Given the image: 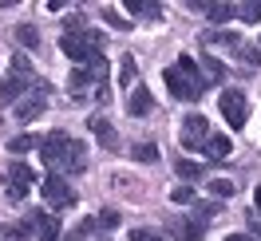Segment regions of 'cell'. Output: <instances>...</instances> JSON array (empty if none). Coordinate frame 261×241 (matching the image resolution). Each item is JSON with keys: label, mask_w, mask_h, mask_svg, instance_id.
<instances>
[{"label": "cell", "mask_w": 261, "mask_h": 241, "mask_svg": "<svg viewBox=\"0 0 261 241\" xmlns=\"http://www.w3.org/2000/svg\"><path fill=\"white\" fill-rule=\"evenodd\" d=\"M163 79H166V91L174 99H182V103H194V99H202V91H206L202 67H198V60H190V56H178V64L166 67Z\"/></svg>", "instance_id": "obj_1"}, {"label": "cell", "mask_w": 261, "mask_h": 241, "mask_svg": "<svg viewBox=\"0 0 261 241\" xmlns=\"http://www.w3.org/2000/svg\"><path fill=\"white\" fill-rule=\"evenodd\" d=\"M71 143H75V139H71L67 130H51V135H44V139H40V154H44V162H48L56 174L64 170V162H67V150H71Z\"/></svg>", "instance_id": "obj_2"}, {"label": "cell", "mask_w": 261, "mask_h": 241, "mask_svg": "<svg viewBox=\"0 0 261 241\" xmlns=\"http://www.w3.org/2000/svg\"><path fill=\"white\" fill-rule=\"evenodd\" d=\"M44 202L51 209H71L75 206V190H71V182L64 174H48L44 178Z\"/></svg>", "instance_id": "obj_3"}, {"label": "cell", "mask_w": 261, "mask_h": 241, "mask_svg": "<svg viewBox=\"0 0 261 241\" xmlns=\"http://www.w3.org/2000/svg\"><path fill=\"white\" fill-rule=\"evenodd\" d=\"M218 107H222V115H226V123L233 130L245 127V119H249V103H245L242 91H233V87H226L222 95H218Z\"/></svg>", "instance_id": "obj_4"}, {"label": "cell", "mask_w": 261, "mask_h": 241, "mask_svg": "<svg viewBox=\"0 0 261 241\" xmlns=\"http://www.w3.org/2000/svg\"><path fill=\"white\" fill-rule=\"evenodd\" d=\"M20 225H24L28 233H36V241H60V222H56V213L32 209V213H28Z\"/></svg>", "instance_id": "obj_5"}, {"label": "cell", "mask_w": 261, "mask_h": 241, "mask_svg": "<svg viewBox=\"0 0 261 241\" xmlns=\"http://www.w3.org/2000/svg\"><path fill=\"white\" fill-rule=\"evenodd\" d=\"M210 139V119L206 115H186L182 119V146L186 150H202Z\"/></svg>", "instance_id": "obj_6"}, {"label": "cell", "mask_w": 261, "mask_h": 241, "mask_svg": "<svg viewBox=\"0 0 261 241\" xmlns=\"http://www.w3.org/2000/svg\"><path fill=\"white\" fill-rule=\"evenodd\" d=\"M44 107H48V83H40V87H32L28 95L16 103V119L20 123H32L36 115H44Z\"/></svg>", "instance_id": "obj_7"}, {"label": "cell", "mask_w": 261, "mask_h": 241, "mask_svg": "<svg viewBox=\"0 0 261 241\" xmlns=\"http://www.w3.org/2000/svg\"><path fill=\"white\" fill-rule=\"evenodd\" d=\"M32 87H40V79H24L16 71H8V79L0 83V103H20Z\"/></svg>", "instance_id": "obj_8"}, {"label": "cell", "mask_w": 261, "mask_h": 241, "mask_svg": "<svg viewBox=\"0 0 261 241\" xmlns=\"http://www.w3.org/2000/svg\"><path fill=\"white\" fill-rule=\"evenodd\" d=\"M166 233H170L174 241H202L206 225L194 222V218H170V222H166Z\"/></svg>", "instance_id": "obj_9"}, {"label": "cell", "mask_w": 261, "mask_h": 241, "mask_svg": "<svg viewBox=\"0 0 261 241\" xmlns=\"http://www.w3.org/2000/svg\"><path fill=\"white\" fill-rule=\"evenodd\" d=\"M87 127H91V135L99 139V146H107V150H119V135H115V127L103 119V115H91L87 119Z\"/></svg>", "instance_id": "obj_10"}, {"label": "cell", "mask_w": 261, "mask_h": 241, "mask_svg": "<svg viewBox=\"0 0 261 241\" xmlns=\"http://www.w3.org/2000/svg\"><path fill=\"white\" fill-rule=\"evenodd\" d=\"M127 111L135 115V119H143V115L154 111V99H150V91L139 83V87H130V95H127Z\"/></svg>", "instance_id": "obj_11"}, {"label": "cell", "mask_w": 261, "mask_h": 241, "mask_svg": "<svg viewBox=\"0 0 261 241\" xmlns=\"http://www.w3.org/2000/svg\"><path fill=\"white\" fill-rule=\"evenodd\" d=\"M202 44H210V48H242V36L238 32H222V28H210V32H202Z\"/></svg>", "instance_id": "obj_12"}, {"label": "cell", "mask_w": 261, "mask_h": 241, "mask_svg": "<svg viewBox=\"0 0 261 241\" xmlns=\"http://www.w3.org/2000/svg\"><path fill=\"white\" fill-rule=\"evenodd\" d=\"M87 170V146L75 139L71 143V150H67V162H64V174H83Z\"/></svg>", "instance_id": "obj_13"}, {"label": "cell", "mask_w": 261, "mask_h": 241, "mask_svg": "<svg viewBox=\"0 0 261 241\" xmlns=\"http://www.w3.org/2000/svg\"><path fill=\"white\" fill-rule=\"evenodd\" d=\"M202 154H206V158H214V162H222L229 154V139L226 135H210V139H206V146H202Z\"/></svg>", "instance_id": "obj_14"}, {"label": "cell", "mask_w": 261, "mask_h": 241, "mask_svg": "<svg viewBox=\"0 0 261 241\" xmlns=\"http://www.w3.org/2000/svg\"><path fill=\"white\" fill-rule=\"evenodd\" d=\"M127 12L130 16H143V20H159L163 16V8L150 4V0H127Z\"/></svg>", "instance_id": "obj_15"}, {"label": "cell", "mask_w": 261, "mask_h": 241, "mask_svg": "<svg viewBox=\"0 0 261 241\" xmlns=\"http://www.w3.org/2000/svg\"><path fill=\"white\" fill-rule=\"evenodd\" d=\"M202 16L214 20V24H226V20L238 16V8H233V4H206V8H202Z\"/></svg>", "instance_id": "obj_16"}, {"label": "cell", "mask_w": 261, "mask_h": 241, "mask_svg": "<svg viewBox=\"0 0 261 241\" xmlns=\"http://www.w3.org/2000/svg\"><path fill=\"white\" fill-rule=\"evenodd\" d=\"M202 79H206V87H210V83H222L226 79V67L218 64L214 56H202Z\"/></svg>", "instance_id": "obj_17"}, {"label": "cell", "mask_w": 261, "mask_h": 241, "mask_svg": "<svg viewBox=\"0 0 261 241\" xmlns=\"http://www.w3.org/2000/svg\"><path fill=\"white\" fill-rule=\"evenodd\" d=\"M12 36H16L20 48H28V51L40 48V32H36V24H16V32H12Z\"/></svg>", "instance_id": "obj_18"}, {"label": "cell", "mask_w": 261, "mask_h": 241, "mask_svg": "<svg viewBox=\"0 0 261 241\" xmlns=\"http://www.w3.org/2000/svg\"><path fill=\"white\" fill-rule=\"evenodd\" d=\"M8 182H16V186H32L36 174L24 166V162H12V166H8Z\"/></svg>", "instance_id": "obj_19"}, {"label": "cell", "mask_w": 261, "mask_h": 241, "mask_svg": "<svg viewBox=\"0 0 261 241\" xmlns=\"http://www.w3.org/2000/svg\"><path fill=\"white\" fill-rule=\"evenodd\" d=\"M8 150H12V154H28V150H40V139H36V135H16V139L8 143Z\"/></svg>", "instance_id": "obj_20"}, {"label": "cell", "mask_w": 261, "mask_h": 241, "mask_svg": "<svg viewBox=\"0 0 261 241\" xmlns=\"http://www.w3.org/2000/svg\"><path fill=\"white\" fill-rule=\"evenodd\" d=\"M218 213H222V206H218V202H194V213H190V218L206 225L210 218H218Z\"/></svg>", "instance_id": "obj_21"}, {"label": "cell", "mask_w": 261, "mask_h": 241, "mask_svg": "<svg viewBox=\"0 0 261 241\" xmlns=\"http://www.w3.org/2000/svg\"><path fill=\"white\" fill-rule=\"evenodd\" d=\"M174 174L186 178V182H194V178H202V166H198V162H190V158H178V162H174Z\"/></svg>", "instance_id": "obj_22"}, {"label": "cell", "mask_w": 261, "mask_h": 241, "mask_svg": "<svg viewBox=\"0 0 261 241\" xmlns=\"http://www.w3.org/2000/svg\"><path fill=\"white\" fill-rule=\"evenodd\" d=\"M103 20H107V24H111L115 32H130V20L123 16V12H119V8H103Z\"/></svg>", "instance_id": "obj_23"}, {"label": "cell", "mask_w": 261, "mask_h": 241, "mask_svg": "<svg viewBox=\"0 0 261 241\" xmlns=\"http://www.w3.org/2000/svg\"><path fill=\"white\" fill-rule=\"evenodd\" d=\"M238 16L245 24H261V0H249V4H238Z\"/></svg>", "instance_id": "obj_24"}, {"label": "cell", "mask_w": 261, "mask_h": 241, "mask_svg": "<svg viewBox=\"0 0 261 241\" xmlns=\"http://www.w3.org/2000/svg\"><path fill=\"white\" fill-rule=\"evenodd\" d=\"M210 194H214V198H233L238 186H233L229 178H210Z\"/></svg>", "instance_id": "obj_25"}, {"label": "cell", "mask_w": 261, "mask_h": 241, "mask_svg": "<svg viewBox=\"0 0 261 241\" xmlns=\"http://www.w3.org/2000/svg\"><path fill=\"white\" fill-rule=\"evenodd\" d=\"M12 71H16V75H24V79H36V71H32V60H28L24 51H16V56H12Z\"/></svg>", "instance_id": "obj_26"}, {"label": "cell", "mask_w": 261, "mask_h": 241, "mask_svg": "<svg viewBox=\"0 0 261 241\" xmlns=\"http://www.w3.org/2000/svg\"><path fill=\"white\" fill-rule=\"evenodd\" d=\"M130 154H135L139 162H147V166H150V162H159V146H154V143H139Z\"/></svg>", "instance_id": "obj_27"}, {"label": "cell", "mask_w": 261, "mask_h": 241, "mask_svg": "<svg viewBox=\"0 0 261 241\" xmlns=\"http://www.w3.org/2000/svg\"><path fill=\"white\" fill-rule=\"evenodd\" d=\"M119 83H123V87L135 83V56H123V60H119Z\"/></svg>", "instance_id": "obj_28"}, {"label": "cell", "mask_w": 261, "mask_h": 241, "mask_svg": "<svg viewBox=\"0 0 261 241\" xmlns=\"http://www.w3.org/2000/svg\"><path fill=\"white\" fill-rule=\"evenodd\" d=\"M95 229H99V222H95V218H87V222H80L75 229H71V237H67V241H87Z\"/></svg>", "instance_id": "obj_29"}, {"label": "cell", "mask_w": 261, "mask_h": 241, "mask_svg": "<svg viewBox=\"0 0 261 241\" xmlns=\"http://www.w3.org/2000/svg\"><path fill=\"white\" fill-rule=\"evenodd\" d=\"M170 202H178V206H194L198 198H194L190 186H174V190H170Z\"/></svg>", "instance_id": "obj_30"}, {"label": "cell", "mask_w": 261, "mask_h": 241, "mask_svg": "<svg viewBox=\"0 0 261 241\" xmlns=\"http://www.w3.org/2000/svg\"><path fill=\"white\" fill-rule=\"evenodd\" d=\"M95 222H99V229H115V225L123 222V218H119V209H99Z\"/></svg>", "instance_id": "obj_31"}, {"label": "cell", "mask_w": 261, "mask_h": 241, "mask_svg": "<svg viewBox=\"0 0 261 241\" xmlns=\"http://www.w3.org/2000/svg\"><path fill=\"white\" fill-rule=\"evenodd\" d=\"M238 56H242V64H249V67L261 64V48H245V44H242V48H238Z\"/></svg>", "instance_id": "obj_32"}, {"label": "cell", "mask_w": 261, "mask_h": 241, "mask_svg": "<svg viewBox=\"0 0 261 241\" xmlns=\"http://www.w3.org/2000/svg\"><path fill=\"white\" fill-rule=\"evenodd\" d=\"M245 222H249V233L261 237V209H249V213H245Z\"/></svg>", "instance_id": "obj_33"}, {"label": "cell", "mask_w": 261, "mask_h": 241, "mask_svg": "<svg viewBox=\"0 0 261 241\" xmlns=\"http://www.w3.org/2000/svg\"><path fill=\"white\" fill-rule=\"evenodd\" d=\"M4 194H8L12 202H20V198L28 194V186H16V182H4Z\"/></svg>", "instance_id": "obj_34"}, {"label": "cell", "mask_w": 261, "mask_h": 241, "mask_svg": "<svg viewBox=\"0 0 261 241\" xmlns=\"http://www.w3.org/2000/svg\"><path fill=\"white\" fill-rule=\"evenodd\" d=\"M130 241H163V233H154V229H135Z\"/></svg>", "instance_id": "obj_35"}, {"label": "cell", "mask_w": 261, "mask_h": 241, "mask_svg": "<svg viewBox=\"0 0 261 241\" xmlns=\"http://www.w3.org/2000/svg\"><path fill=\"white\" fill-rule=\"evenodd\" d=\"M226 241H257V237H253V233H229Z\"/></svg>", "instance_id": "obj_36"}, {"label": "cell", "mask_w": 261, "mask_h": 241, "mask_svg": "<svg viewBox=\"0 0 261 241\" xmlns=\"http://www.w3.org/2000/svg\"><path fill=\"white\" fill-rule=\"evenodd\" d=\"M257 209H261V186H257Z\"/></svg>", "instance_id": "obj_37"}, {"label": "cell", "mask_w": 261, "mask_h": 241, "mask_svg": "<svg viewBox=\"0 0 261 241\" xmlns=\"http://www.w3.org/2000/svg\"><path fill=\"white\" fill-rule=\"evenodd\" d=\"M257 48H261V44H257Z\"/></svg>", "instance_id": "obj_38"}]
</instances>
